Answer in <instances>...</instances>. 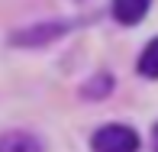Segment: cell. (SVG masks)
Instances as JSON below:
<instances>
[{
    "label": "cell",
    "instance_id": "6da1fadb",
    "mask_svg": "<svg viewBox=\"0 0 158 152\" xmlns=\"http://www.w3.org/2000/svg\"><path fill=\"white\" fill-rule=\"evenodd\" d=\"M94 152H139V133L126 123H106L90 136Z\"/></svg>",
    "mask_w": 158,
    "mask_h": 152
},
{
    "label": "cell",
    "instance_id": "277c9868",
    "mask_svg": "<svg viewBox=\"0 0 158 152\" xmlns=\"http://www.w3.org/2000/svg\"><path fill=\"white\" fill-rule=\"evenodd\" d=\"M148 3H152V0H113V16L123 26H135V23L145 20Z\"/></svg>",
    "mask_w": 158,
    "mask_h": 152
},
{
    "label": "cell",
    "instance_id": "5b68a950",
    "mask_svg": "<svg viewBox=\"0 0 158 152\" xmlns=\"http://www.w3.org/2000/svg\"><path fill=\"white\" fill-rule=\"evenodd\" d=\"M139 75H145V78H158V36L152 42H148L145 49H142V55H139Z\"/></svg>",
    "mask_w": 158,
    "mask_h": 152
},
{
    "label": "cell",
    "instance_id": "3957f363",
    "mask_svg": "<svg viewBox=\"0 0 158 152\" xmlns=\"http://www.w3.org/2000/svg\"><path fill=\"white\" fill-rule=\"evenodd\" d=\"M0 152H45V146L35 133L6 129V133H0Z\"/></svg>",
    "mask_w": 158,
    "mask_h": 152
},
{
    "label": "cell",
    "instance_id": "8992f818",
    "mask_svg": "<svg viewBox=\"0 0 158 152\" xmlns=\"http://www.w3.org/2000/svg\"><path fill=\"white\" fill-rule=\"evenodd\" d=\"M100 88H113V78L100 75L94 84H84V94H90V97H103V91H100Z\"/></svg>",
    "mask_w": 158,
    "mask_h": 152
},
{
    "label": "cell",
    "instance_id": "52a82bcc",
    "mask_svg": "<svg viewBox=\"0 0 158 152\" xmlns=\"http://www.w3.org/2000/svg\"><path fill=\"white\" fill-rule=\"evenodd\" d=\"M152 139H155V152H158V126H155V133H152Z\"/></svg>",
    "mask_w": 158,
    "mask_h": 152
},
{
    "label": "cell",
    "instance_id": "7a4b0ae2",
    "mask_svg": "<svg viewBox=\"0 0 158 152\" xmlns=\"http://www.w3.org/2000/svg\"><path fill=\"white\" fill-rule=\"evenodd\" d=\"M71 26L68 23H39V26H26V29H16L10 36L13 46H23V49H32V46H48V42L61 39Z\"/></svg>",
    "mask_w": 158,
    "mask_h": 152
}]
</instances>
